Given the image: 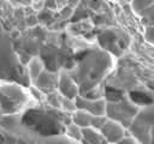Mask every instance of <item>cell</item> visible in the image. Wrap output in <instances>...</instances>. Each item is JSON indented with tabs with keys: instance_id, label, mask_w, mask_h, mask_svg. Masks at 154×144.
<instances>
[{
	"instance_id": "obj_12",
	"label": "cell",
	"mask_w": 154,
	"mask_h": 144,
	"mask_svg": "<svg viewBox=\"0 0 154 144\" xmlns=\"http://www.w3.org/2000/svg\"><path fill=\"white\" fill-rule=\"evenodd\" d=\"M70 119L73 124H76L78 127L83 128V127H89L91 125V119L93 115L85 110L82 109H75L73 112H71Z\"/></svg>"
},
{
	"instance_id": "obj_14",
	"label": "cell",
	"mask_w": 154,
	"mask_h": 144,
	"mask_svg": "<svg viewBox=\"0 0 154 144\" xmlns=\"http://www.w3.org/2000/svg\"><path fill=\"white\" fill-rule=\"evenodd\" d=\"M63 134L65 137L75 140V142H81V139H82V128L78 127L76 124H73L72 121H70L64 126Z\"/></svg>"
},
{
	"instance_id": "obj_9",
	"label": "cell",
	"mask_w": 154,
	"mask_h": 144,
	"mask_svg": "<svg viewBox=\"0 0 154 144\" xmlns=\"http://www.w3.org/2000/svg\"><path fill=\"white\" fill-rule=\"evenodd\" d=\"M45 71V64L42 61V59L40 56H32L25 67V73H26V78L29 82V85H34L35 82L37 80V78L40 77V74Z\"/></svg>"
},
{
	"instance_id": "obj_1",
	"label": "cell",
	"mask_w": 154,
	"mask_h": 144,
	"mask_svg": "<svg viewBox=\"0 0 154 144\" xmlns=\"http://www.w3.org/2000/svg\"><path fill=\"white\" fill-rule=\"evenodd\" d=\"M37 102L31 97L28 86L11 80H0V113L1 115L23 114L35 107Z\"/></svg>"
},
{
	"instance_id": "obj_7",
	"label": "cell",
	"mask_w": 154,
	"mask_h": 144,
	"mask_svg": "<svg viewBox=\"0 0 154 144\" xmlns=\"http://www.w3.org/2000/svg\"><path fill=\"white\" fill-rule=\"evenodd\" d=\"M57 91L63 97H65L70 101H73L79 95V86L67 72L61 71V72H59Z\"/></svg>"
},
{
	"instance_id": "obj_11",
	"label": "cell",
	"mask_w": 154,
	"mask_h": 144,
	"mask_svg": "<svg viewBox=\"0 0 154 144\" xmlns=\"http://www.w3.org/2000/svg\"><path fill=\"white\" fill-rule=\"evenodd\" d=\"M131 6L136 14H138L142 18H148L152 20L153 0H131Z\"/></svg>"
},
{
	"instance_id": "obj_15",
	"label": "cell",
	"mask_w": 154,
	"mask_h": 144,
	"mask_svg": "<svg viewBox=\"0 0 154 144\" xmlns=\"http://www.w3.org/2000/svg\"><path fill=\"white\" fill-rule=\"evenodd\" d=\"M117 144H138V142L130 134H126L125 137H123Z\"/></svg>"
},
{
	"instance_id": "obj_13",
	"label": "cell",
	"mask_w": 154,
	"mask_h": 144,
	"mask_svg": "<svg viewBox=\"0 0 154 144\" xmlns=\"http://www.w3.org/2000/svg\"><path fill=\"white\" fill-rule=\"evenodd\" d=\"M36 144H81V142H75L67 137H65L63 133L51 137H38L35 138Z\"/></svg>"
},
{
	"instance_id": "obj_3",
	"label": "cell",
	"mask_w": 154,
	"mask_h": 144,
	"mask_svg": "<svg viewBox=\"0 0 154 144\" xmlns=\"http://www.w3.org/2000/svg\"><path fill=\"white\" fill-rule=\"evenodd\" d=\"M153 103L141 106L131 122L128 126V133L132 136L138 144H150L153 133Z\"/></svg>"
},
{
	"instance_id": "obj_10",
	"label": "cell",
	"mask_w": 154,
	"mask_h": 144,
	"mask_svg": "<svg viewBox=\"0 0 154 144\" xmlns=\"http://www.w3.org/2000/svg\"><path fill=\"white\" fill-rule=\"evenodd\" d=\"M81 144H107L101 132L95 127H83Z\"/></svg>"
},
{
	"instance_id": "obj_2",
	"label": "cell",
	"mask_w": 154,
	"mask_h": 144,
	"mask_svg": "<svg viewBox=\"0 0 154 144\" xmlns=\"http://www.w3.org/2000/svg\"><path fill=\"white\" fill-rule=\"evenodd\" d=\"M24 76L26 77L20 71V61L12 49L11 41L0 28V80L19 83V78Z\"/></svg>"
},
{
	"instance_id": "obj_8",
	"label": "cell",
	"mask_w": 154,
	"mask_h": 144,
	"mask_svg": "<svg viewBox=\"0 0 154 144\" xmlns=\"http://www.w3.org/2000/svg\"><path fill=\"white\" fill-rule=\"evenodd\" d=\"M58 78H59V72H51V71H43L37 80L35 82L34 86H36L41 92H52L57 90L58 85Z\"/></svg>"
},
{
	"instance_id": "obj_17",
	"label": "cell",
	"mask_w": 154,
	"mask_h": 144,
	"mask_svg": "<svg viewBox=\"0 0 154 144\" xmlns=\"http://www.w3.org/2000/svg\"><path fill=\"white\" fill-rule=\"evenodd\" d=\"M79 4V0H67V6L71 8H75Z\"/></svg>"
},
{
	"instance_id": "obj_4",
	"label": "cell",
	"mask_w": 154,
	"mask_h": 144,
	"mask_svg": "<svg viewBox=\"0 0 154 144\" xmlns=\"http://www.w3.org/2000/svg\"><path fill=\"white\" fill-rule=\"evenodd\" d=\"M141 106L135 103L128 95L122 96L118 101H107L106 108V116L112 119L119 124H122L125 128H128L129 124L131 122L132 118L137 113Z\"/></svg>"
},
{
	"instance_id": "obj_18",
	"label": "cell",
	"mask_w": 154,
	"mask_h": 144,
	"mask_svg": "<svg viewBox=\"0 0 154 144\" xmlns=\"http://www.w3.org/2000/svg\"><path fill=\"white\" fill-rule=\"evenodd\" d=\"M1 116H2V115H1V113H0V118H1Z\"/></svg>"
},
{
	"instance_id": "obj_5",
	"label": "cell",
	"mask_w": 154,
	"mask_h": 144,
	"mask_svg": "<svg viewBox=\"0 0 154 144\" xmlns=\"http://www.w3.org/2000/svg\"><path fill=\"white\" fill-rule=\"evenodd\" d=\"M75 108L82 109L91 115H106V108H107V100L105 97H97V98H88L83 95H78L75 100Z\"/></svg>"
},
{
	"instance_id": "obj_6",
	"label": "cell",
	"mask_w": 154,
	"mask_h": 144,
	"mask_svg": "<svg viewBox=\"0 0 154 144\" xmlns=\"http://www.w3.org/2000/svg\"><path fill=\"white\" fill-rule=\"evenodd\" d=\"M99 131L106 139L107 144H117L123 137L129 134L128 130L122 124H119L112 119H108V118L102 124V126L99 128Z\"/></svg>"
},
{
	"instance_id": "obj_16",
	"label": "cell",
	"mask_w": 154,
	"mask_h": 144,
	"mask_svg": "<svg viewBox=\"0 0 154 144\" xmlns=\"http://www.w3.org/2000/svg\"><path fill=\"white\" fill-rule=\"evenodd\" d=\"M72 13H73V8H71V7H69V6H66V7H64L63 10H60V14H61L64 18L71 17Z\"/></svg>"
}]
</instances>
